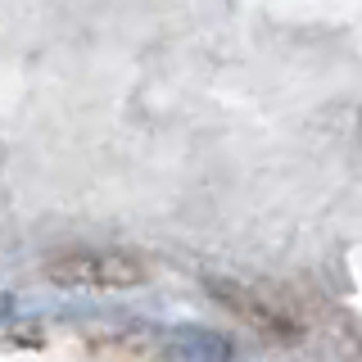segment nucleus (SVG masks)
Returning a JSON list of instances; mask_svg holds the SVG:
<instances>
[{
  "label": "nucleus",
  "instance_id": "nucleus-1",
  "mask_svg": "<svg viewBox=\"0 0 362 362\" xmlns=\"http://www.w3.org/2000/svg\"><path fill=\"white\" fill-rule=\"evenodd\" d=\"M54 281H77V286H136L145 267L127 254H68L50 263Z\"/></svg>",
  "mask_w": 362,
  "mask_h": 362
}]
</instances>
